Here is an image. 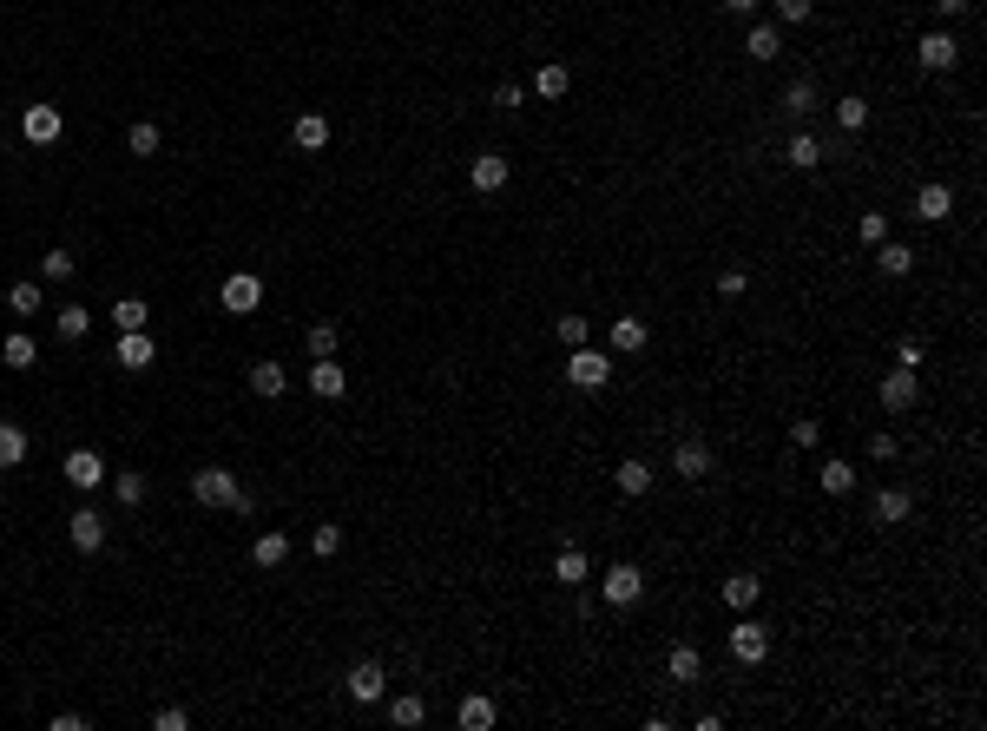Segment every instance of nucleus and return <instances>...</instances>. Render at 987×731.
Instances as JSON below:
<instances>
[{
  "label": "nucleus",
  "instance_id": "f704fd0d",
  "mask_svg": "<svg viewBox=\"0 0 987 731\" xmlns=\"http://www.w3.org/2000/svg\"><path fill=\"white\" fill-rule=\"evenodd\" d=\"M790 165H797V172H816V165H823V145L810 139V132H797V139H790V152H784Z\"/></svg>",
  "mask_w": 987,
  "mask_h": 731
},
{
  "label": "nucleus",
  "instance_id": "72a5a7b5",
  "mask_svg": "<svg viewBox=\"0 0 987 731\" xmlns=\"http://www.w3.org/2000/svg\"><path fill=\"white\" fill-rule=\"evenodd\" d=\"M816 481H823V494H849V488H856V468H849V461H823Z\"/></svg>",
  "mask_w": 987,
  "mask_h": 731
},
{
  "label": "nucleus",
  "instance_id": "423d86ee",
  "mask_svg": "<svg viewBox=\"0 0 987 731\" xmlns=\"http://www.w3.org/2000/svg\"><path fill=\"white\" fill-rule=\"evenodd\" d=\"M764 652H770V626L737 620V633H731V659H737V666H764Z\"/></svg>",
  "mask_w": 987,
  "mask_h": 731
},
{
  "label": "nucleus",
  "instance_id": "09e8293b",
  "mask_svg": "<svg viewBox=\"0 0 987 731\" xmlns=\"http://www.w3.org/2000/svg\"><path fill=\"white\" fill-rule=\"evenodd\" d=\"M862 238L882 244V238H889V218H882V211H862Z\"/></svg>",
  "mask_w": 987,
  "mask_h": 731
},
{
  "label": "nucleus",
  "instance_id": "9d476101",
  "mask_svg": "<svg viewBox=\"0 0 987 731\" xmlns=\"http://www.w3.org/2000/svg\"><path fill=\"white\" fill-rule=\"evenodd\" d=\"M66 534H73V547H79V554H99V547H106V514L79 508L73 521H66Z\"/></svg>",
  "mask_w": 987,
  "mask_h": 731
},
{
  "label": "nucleus",
  "instance_id": "412c9836",
  "mask_svg": "<svg viewBox=\"0 0 987 731\" xmlns=\"http://www.w3.org/2000/svg\"><path fill=\"white\" fill-rule=\"evenodd\" d=\"M53 330H60L66 343H79V336L93 330V310H86V303H60V310H53Z\"/></svg>",
  "mask_w": 987,
  "mask_h": 731
},
{
  "label": "nucleus",
  "instance_id": "a18cd8bd",
  "mask_svg": "<svg viewBox=\"0 0 987 731\" xmlns=\"http://www.w3.org/2000/svg\"><path fill=\"white\" fill-rule=\"evenodd\" d=\"M310 356H336V323H310Z\"/></svg>",
  "mask_w": 987,
  "mask_h": 731
},
{
  "label": "nucleus",
  "instance_id": "f03ea898",
  "mask_svg": "<svg viewBox=\"0 0 987 731\" xmlns=\"http://www.w3.org/2000/svg\"><path fill=\"white\" fill-rule=\"evenodd\" d=\"M566 382H573V389H606L612 382V356H599V350L580 343V350L566 356Z\"/></svg>",
  "mask_w": 987,
  "mask_h": 731
},
{
  "label": "nucleus",
  "instance_id": "b1692460",
  "mask_svg": "<svg viewBox=\"0 0 987 731\" xmlns=\"http://www.w3.org/2000/svg\"><path fill=\"white\" fill-rule=\"evenodd\" d=\"M290 139H297L303 152H323V145H329V119H323V112H303L297 126H290Z\"/></svg>",
  "mask_w": 987,
  "mask_h": 731
},
{
  "label": "nucleus",
  "instance_id": "2f4dec72",
  "mask_svg": "<svg viewBox=\"0 0 987 731\" xmlns=\"http://www.w3.org/2000/svg\"><path fill=\"white\" fill-rule=\"evenodd\" d=\"M751 600H757V573H731V580H724V606H731V613H744Z\"/></svg>",
  "mask_w": 987,
  "mask_h": 731
},
{
  "label": "nucleus",
  "instance_id": "7c9ffc66",
  "mask_svg": "<svg viewBox=\"0 0 987 731\" xmlns=\"http://www.w3.org/2000/svg\"><path fill=\"white\" fill-rule=\"evenodd\" d=\"M553 580H566V587H580V580H593V567H586L580 547H566L560 560H553Z\"/></svg>",
  "mask_w": 987,
  "mask_h": 731
},
{
  "label": "nucleus",
  "instance_id": "a878e982",
  "mask_svg": "<svg viewBox=\"0 0 987 731\" xmlns=\"http://www.w3.org/2000/svg\"><path fill=\"white\" fill-rule=\"evenodd\" d=\"M283 382H290V376H283V363H251V389H257L264 402L283 396Z\"/></svg>",
  "mask_w": 987,
  "mask_h": 731
},
{
  "label": "nucleus",
  "instance_id": "39448f33",
  "mask_svg": "<svg viewBox=\"0 0 987 731\" xmlns=\"http://www.w3.org/2000/svg\"><path fill=\"white\" fill-rule=\"evenodd\" d=\"M356 705H382V692H389V672L376 666V659H362V666H349V685H343Z\"/></svg>",
  "mask_w": 987,
  "mask_h": 731
},
{
  "label": "nucleus",
  "instance_id": "6e6552de",
  "mask_svg": "<svg viewBox=\"0 0 987 731\" xmlns=\"http://www.w3.org/2000/svg\"><path fill=\"white\" fill-rule=\"evenodd\" d=\"M66 481H73L79 494H93V488H106V461L93 455V448H73L66 455Z\"/></svg>",
  "mask_w": 987,
  "mask_h": 731
},
{
  "label": "nucleus",
  "instance_id": "7ed1b4c3",
  "mask_svg": "<svg viewBox=\"0 0 987 731\" xmlns=\"http://www.w3.org/2000/svg\"><path fill=\"white\" fill-rule=\"evenodd\" d=\"M218 297H224V310H231V317H251L257 303H264V277H257V271H237V277H224Z\"/></svg>",
  "mask_w": 987,
  "mask_h": 731
},
{
  "label": "nucleus",
  "instance_id": "4468645a",
  "mask_svg": "<svg viewBox=\"0 0 987 731\" xmlns=\"http://www.w3.org/2000/svg\"><path fill=\"white\" fill-rule=\"evenodd\" d=\"M645 343H652V323H645V317H619V323H612V350H619V356H639Z\"/></svg>",
  "mask_w": 987,
  "mask_h": 731
},
{
  "label": "nucleus",
  "instance_id": "49530a36",
  "mask_svg": "<svg viewBox=\"0 0 987 731\" xmlns=\"http://www.w3.org/2000/svg\"><path fill=\"white\" fill-rule=\"evenodd\" d=\"M816 14V0H777V20L784 27H797V20H810Z\"/></svg>",
  "mask_w": 987,
  "mask_h": 731
},
{
  "label": "nucleus",
  "instance_id": "a211bd4d",
  "mask_svg": "<svg viewBox=\"0 0 987 731\" xmlns=\"http://www.w3.org/2000/svg\"><path fill=\"white\" fill-rule=\"evenodd\" d=\"M251 560H257V567H283V560H290V534H277V527H264V534L251 541Z\"/></svg>",
  "mask_w": 987,
  "mask_h": 731
},
{
  "label": "nucleus",
  "instance_id": "dca6fc26",
  "mask_svg": "<svg viewBox=\"0 0 987 731\" xmlns=\"http://www.w3.org/2000/svg\"><path fill=\"white\" fill-rule=\"evenodd\" d=\"M672 468H678L685 481H705V475H711V448H705V442H678V448H672Z\"/></svg>",
  "mask_w": 987,
  "mask_h": 731
},
{
  "label": "nucleus",
  "instance_id": "864d4df0",
  "mask_svg": "<svg viewBox=\"0 0 987 731\" xmlns=\"http://www.w3.org/2000/svg\"><path fill=\"white\" fill-rule=\"evenodd\" d=\"M941 7V20H955V14H968V0H935Z\"/></svg>",
  "mask_w": 987,
  "mask_h": 731
},
{
  "label": "nucleus",
  "instance_id": "58836bf2",
  "mask_svg": "<svg viewBox=\"0 0 987 731\" xmlns=\"http://www.w3.org/2000/svg\"><path fill=\"white\" fill-rule=\"evenodd\" d=\"M586 330H593L586 317H553V336H560L566 350H580V343H586Z\"/></svg>",
  "mask_w": 987,
  "mask_h": 731
},
{
  "label": "nucleus",
  "instance_id": "c85d7f7f",
  "mask_svg": "<svg viewBox=\"0 0 987 731\" xmlns=\"http://www.w3.org/2000/svg\"><path fill=\"white\" fill-rule=\"evenodd\" d=\"M0 363H7V369H33V363H40V350H33V336H7V343H0Z\"/></svg>",
  "mask_w": 987,
  "mask_h": 731
},
{
  "label": "nucleus",
  "instance_id": "f3484780",
  "mask_svg": "<svg viewBox=\"0 0 987 731\" xmlns=\"http://www.w3.org/2000/svg\"><path fill=\"white\" fill-rule=\"evenodd\" d=\"M665 672H672L678 685L705 679V652H698V646H672V652H665Z\"/></svg>",
  "mask_w": 987,
  "mask_h": 731
},
{
  "label": "nucleus",
  "instance_id": "9b49d317",
  "mask_svg": "<svg viewBox=\"0 0 987 731\" xmlns=\"http://www.w3.org/2000/svg\"><path fill=\"white\" fill-rule=\"evenodd\" d=\"M915 60L928 66V73H948V66L961 60V47H955V33H928L922 47H915Z\"/></svg>",
  "mask_w": 987,
  "mask_h": 731
},
{
  "label": "nucleus",
  "instance_id": "ea45409f",
  "mask_svg": "<svg viewBox=\"0 0 987 731\" xmlns=\"http://www.w3.org/2000/svg\"><path fill=\"white\" fill-rule=\"evenodd\" d=\"M126 145L139 152V159H152V152H158V126H152V119H139V126L126 132Z\"/></svg>",
  "mask_w": 987,
  "mask_h": 731
},
{
  "label": "nucleus",
  "instance_id": "de8ad7c7",
  "mask_svg": "<svg viewBox=\"0 0 987 731\" xmlns=\"http://www.w3.org/2000/svg\"><path fill=\"white\" fill-rule=\"evenodd\" d=\"M152 725H158V731H191V712H178V705H165V712H158Z\"/></svg>",
  "mask_w": 987,
  "mask_h": 731
},
{
  "label": "nucleus",
  "instance_id": "79ce46f5",
  "mask_svg": "<svg viewBox=\"0 0 987 731\" xmlns=\"http://www.w3.org/2000/svg\"><path fill=\"white\" fill-rule=\"evenodd\" d=\"M7 303H14V317H33V310H40V284H14Z\"/></svg>",
  "mask_w": 987,
  "mask_h": 731
},
{
  "label": "nucleus",
  "instance_id": "393cba45",
  "mask_svg": "<svg viewBox=\"0 0 987 731\" xmlns=\"http://www.w3.org/2000/svg\"><path fill=\"white\" fill-rule=\"evenodd\" d=\"M27 461V429L20 422H0V468H20Z\"/></svg>",
  "mask_w": 987,
  "mask_h": 731
},
{
  "label": "nucleus",
  "instance_id": "4c0bfd02",
  "mask_svg": "<svg viewBox=\"0 0 987 731\" xmlns=\"http://www.w3.org/2000/svg\"><path fill=\"white\" fill-rule=\"evenodd\" d=\"M112 494H119L126 508H139V501H145V475H139V468H126V475H112Z\"/></svg>",
  "mask_w": 987,
  "mask_h": 731
},
{
  "label": "nucleus",
  "instance_id": "1a4fd4ad",
  "mask_svg": "<svg viewBox=\"0 0 987 731\" xmlns=\"http://www.w3.org/2000/svg\"><path fill=\"white\" fill-rule=\"evenodd\" d=\"M869 514H876V527H902L915 514V494L909 488H882L876 501H869Z\"/></svg>",
  "mask_w": 987,
  "mask_h": 731
},
{
  "label": "nucleus",
  "instance_id": "4be33fe9",
  "mask_svg": "<svg viewBox=\"0 0 987 731\" xmlns=\"http://www.w3.org/2000/svg\"><path fill=\"white\" fill-rule=\"evenodd\" d=\"M494 718H501V712H494V699H481V692H474V699H461L455 725H461V731H494Z\"/></svg>",
  "mask_w": 987,
  "mask_h": 731
},
{
  "label": "nucleus",
  "instance_id": "c9c22d12",
  "mask_svg": "<svg viewBox=\"0 0 987 731\" xmlns=\"http://www.w3.org/2000/svg\"><path fill=\"white\" fill-rule=\"evenodd\" d=\"M612 481H619V494H645V488H652V468L632 455V461H619V475H612Z\"/></svg>",
  "mask_w": 987,
  "mask_h": 731
},
{
  "label": "nucleus",
  "instance_id": "8fccbe9b",
  "mask_svg": "<svg viewBox=\"0 0 987 731\" xmlns=\"http://www.w3.org/2000/svg\"><path fill=\"white\" fill-rule=\"evenodd\" d=\"M494 106H501V112H520V106H527V93H520V86H514V80H507V86H501V93H494Z\"/></svg>",
  "mask_w": 987,
  "mask_h": 731
},
{
  "label": "nucleus",
  "instance_id": "0eeeda50",
  "mask_svg": "<svg viewBox=\"0 0 987 731\" xmlns=\"http://www.w3.org/2000/svg\"><path fill=\"white\" fill-rule=\"evenodd\" d=\"M20 132H27V145H60L66 119H60V106H27L20 112Z\"/></svg>",
  "mask_w": 987,
  "mask_h": 731
},
{
  "label": "nucleus",
  "instance_id": "f8f14e48",
  "mask_svg": "<svg viewBox=\"0 0 987 731\" xmlns=\"http://www.w3.org/2000/svg\"><path fill=\"white\" fill-rule=\"evenodd\" d=\"M882 409L889 415L915 409V369H889V376H882Z\"/></svg>",
  "mask_w": 987,
  "mask_h": 731
},
{
  "label": "nucleus",
  "instance_id": "c756f323",
  "mask_svg": "<svg viewBox=\"0 0 987 731\" xmlns=\"http://www.w3.org/2000/svg\"><path fill=\"white\" fill-rule=\"evenodd\" d=\"M428 718V705L415 699V692H402V699H389V725H402V731H415Z\"/></svg>",
  "mask_w": 987,
  "mask_h": 731
},
{
  "label": "nucleus",
  "instance_id": "ddd939ff",
  "mask_svg": "<svg viewBox=\"0 0 987 731\" xmlns=\"http://www.w3.org/2000/svg\"><path fill=\"white\" fill-rule=\"evenodd\" d=\"M310 389H316L323 402H336V396L349 389V376L336 369V356H310Z\"/></svg>",
  "mask_w": 987,
  "mask_h": 731
},
{
  "label": "nucleus",
  "instance_id": "6ab92c4d",
  "mask_svg": "<svg viewBox=\"0 0 987 731\" xmlns=\"http://www.w3.org/2000/svg\"><path fill=\"white\" fill-rule=\"evenodd\" d=\"M152 356H158V343H152L145 330H126V336H119V369H145Z\"/></svg>",
  "mask_w": 987,
  "mask_h": 731
},
{
  "label": "nucleus",
  "instance_id": "5701e85b",
  "mask_svg": "<svg viewBox=\"0 0 987 731\" xmlns=\"http://www.w3.org/2000/svg\"><path fill=\"white\" fill-rule=\"evenodd\" d=\"M876 271H882V277H909V271H915V251H909V244H895V238H882Z\"/></svg>",
  "mask_w": 987,
  "mask_h": 731
},
{
  "label": "nucleus",
  "instance_id": "37998d69",
  "mask_svg": "<svg viewBox=\"0 0 987 731\" xmlns=\"http://www.w3.org/2000/svg\"><path fill=\"white\" fill-rule=\"evenodd\" d=\"M784 106H790V119H803V112L816 106V86H810V80H797V86L784 93Z\"/></svg>",
  "mask_w": 987,
  "mask_h": 731
},
{
  "label": "nucleus",
  "instance_id": "5fc2aeb1",
  "mask_svg": "<svg viewBox=\"0 0 987 731\" xmlns=\"http://www.w3.org/2000/svg\"><path fill=\"white\" fill-rule=\"evenodd\" d=\"M724 7H731V14H757V0H724Z\"/></svg>",
  "mask_w": 987,
  "mask_h": 731
},
{
  "label": "nucleus",
  "instance_id": "bb28decb",
  "mask_svg": "<svg viewBox=\"0 0 987 731\" xmlns=\"http://www.w3.org/2000/svg\"><path fill=\"white\" fill-rule=\"evenodd\" d=\"M744 53H751V60H777V53H784V27H751Z\"/></svg>",
  "mask_w": 987,
  "mask_h": 731
},
{
  "label": "nucleus",
  "instance_id": "f257e3e1",
  "mask_svg": "<svg viewBox=\"0 0 987 731\" xmlns=\"http://www.w3.org/2000/svg\"><path fill=\"white\" fill-rule=\"evenodd\" d=\"M191 501H198V508H231L237 501V475L231 468H198V475H191Z\"/></svg>",
  "mask_w": 987,
  "mask_h": 731
},
{
  "label": "nucleus",
  "instance_id": "2eb2a0df",
  "mask_svg": "<svg viewBox=\"0 0 987 731\" xmlns=\"http://www.w3.org/2000/svg\"><path fill=\"white\" fill-rule=\"evenodd\" d=\"M948 211H955V191H948V185H922V191H915V218H922V224H941Z\"/></svg>",
  "mask_w": 987,
  "mask_h": 731
},
{
  "label": "nucleus",
  "instance_id": "cd10ccee",
  "mask_svg": "<svg viewBox=\"0 0 987 731\" xmlns=\"http://www.w3.org/2000/svg\"><path fill=\"white\" fill-rule=\"evenodd\" d=\"M566 86H573V73H566L560 60H553V66H540V73H533V93H540V99H566Z\"/></svg>",
  "mask_w": 987,
  "mask_h": 731
},
{
  "label": "nucleus",
  "instance_id": "603ef678",
  "mask_svg": "<svg viewBox=\"0 0 987 731\" xmlns=\"http://www.w3.org/2000/svg\"><path fill=\"white\" fill-rule=\"evenodd\" d=\"M744 284H751L744 271H724V277H718V290H724V297H744Z\"/></svg>",
  "mask_w": 987,
  "mask_h": 731
},
{
  "label": "nucleus",
  "instance_id": "20e7f679",
  "mask_svg": "<svg viewBox=\"0 0 987 731\" xmlns=\"http://www.w3.org/2000/svg\"><path fill=\"white\" fill-rule=\"evenodd\" d=\"M599 593H606V606H639V593H645V573L632 567V560H619V567L599 580Z\"/></svg>",
  "mask_w": 987,
  "mask_h": 731
},
{
  "label": "nucleus",
  "instance_id": "e433bc0d",
  "mask_svg": "<svg viewBox=\"0 0 987 731\" xmlns=\"http://www.w3.org/2000/svg\"><path fill=\"white\" fill-rule=\"evenodd\" d=\"M73 271H79V264H73V251H60V244H53V251L40 257V277H47V284H66Z\"/></svg>",
  "mask_w": 987,
  "mask_h": 731
},
{
  "label": "nucleus",
  "instance_id": "473e14b6",
  "mask_svg": "<svg viewBox=\"0 0 987 731\" xmlns=\"http://www.w3.org/2000/svg\"><path fill=\"white\" fill-rule=\"evenodd\" d=\"M112 323H119V330H145L152 310H145V297H119V303H112Z\"/></svg>",
  "mask_w": 987,
  "mask_h": 731
},
{
  "label": "nucleus",
  "instance_id": "3c124183",
  "mask_svg": "<svg viewBox=\"0 0 987 731\" xmlns=\"http://www.w3.org/2000/svg\"><path fill=\"white\" fill-rule=\"evenodd\" d=\"M790 435H797V448H816V442H823V422H797Z\"/></svg>",
  "mask_w": 987,
  "mask_h": 731
},
{
  "label": "nucleus",
  "instance_id": "c03bdc74",
  "mask_svg": "<svg viewBox=\"0 0 987 731\" xmlns=\"http://www.w3.org/2000/svg\"><path fill=\"white\" fill-rule=\"evenodd\" d=\"M310 547H316V560L343 554V527H316V534H310Z\"/></svg>",
  "mask_w": 987,
  "mask_h": 731
},
{
  "label": "nucleus",
  "instance_id": "aec40b11",
  "mask_svg": "<svg viewBox=\"0 0 987 731\" xmlns=\"http://www.w3.org/2000/svg\"><path fill=\"white\" fill-rule=\"evenodd\" d=\"M468 178H474V191H501L507 185V159L501 152H481V159L468 165Z\"/></svg>",
  "mask_w": 987,
  "mask_h": 731
},
{
  "label": "nucleus",
  "instance_id": "a19ab883",
  "mask_svg": "<svg viewBox=\"0 0 987 731\" xmlns=\"http://www.w3.org/2000/svg\"><path fill=\"white\" fill-rule=\"evenodd\" d=\"M836 119H843V132H862V126H869V99H843Z\"/></svg>",
  "mask_w": 987,
  "mask_h": 731
}]
</instances>
